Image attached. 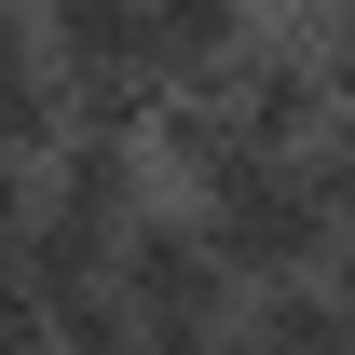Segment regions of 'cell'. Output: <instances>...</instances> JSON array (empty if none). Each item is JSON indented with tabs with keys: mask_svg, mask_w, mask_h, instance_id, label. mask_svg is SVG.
<instances>
[{
	"mask_svg": "<svg viewBox=\"0 0 355 355\" xmlns=\"http://www.w3.org/2000/svg\"><path fill=\"white\" fill-rule=\"evenodd\" d=\"M205 219H219L246 301H260V287H314V273L342 260V232H355V164H342V137H328V150H260V164H232L219 191H205Z\"/></svg>",
	"mask_w": 355,
	"mask_h": 355,
	"instance_id": "1",
	"label": "cell"
},
{
	"mask_svg": "<svg viewBox=\"0 0 355 355\" xmlns=\"http://www.w3.org/2000/svg\"><path fill=\"white\" fill-rule=\"evenodd\" d=\"M110 287H123V314L150 342H219V328H246V273H232V246H219L205 205H150V219L123 232Z\"/></svg>",
	"mask_w": 355,
	"mask_h": 355,
	"instance_id": "2",
	"label": "cell"
},
{
	"mask_svg": "<svg viewBox=\"0 0 355 355\" xmlns=\"http://www.w3.org/2000/svg\"><path fill=\"white\" fill-rule=\"evenodd\" d=\"M260 28H273L260 0H150V55H164V83H219Z\"/></svg>",
	"mask_w": 355,
	"mask_h": 355,
	"instance_id": "3",
	"label": "cell"
},
{
	"mask_svg": "<svg viewBox=\"0 0 355 355\" xmlns=\"http://www.w3.org/2000/svg\"><path fill=\"white\" fill-rule=\"evenodd\" d=\"M246 328H260V355H355V314L328 301V273H314V287H260Z\"/></svg>",
	"mask_w": 355,
	"mask_h": 355,
	"instance_id": "4",
	"label": "cell"
},
{
	"mask_svg": "<svg viewBox=\"0 0 355 355\" xmlns=\"http://www.w3.org/2000/svg\"><path fill=\"white\" fill-rule=\"evenodd\" d=\"M328 301H342V314H355V232H342V260H328Z\"/></svg>",
	"mask_w": 355,
	"mask_h": 355,
	"instance_id": "5",
	"label": "cell"
},
{
	"mask_svg": "<svg viewBox=\"0 0 355 355\" xmlns=\"http://www.w3.org/2000/svg\"><path fill=\"white\" fill-rule=\"evenodd\" d=\"M260 14H328V0H260Z\"/></svg>",
	"mask_w": 355,
	"mask_h": 355,
	"instance_id": "6",
	"label": "cell"
}]
</instances>
